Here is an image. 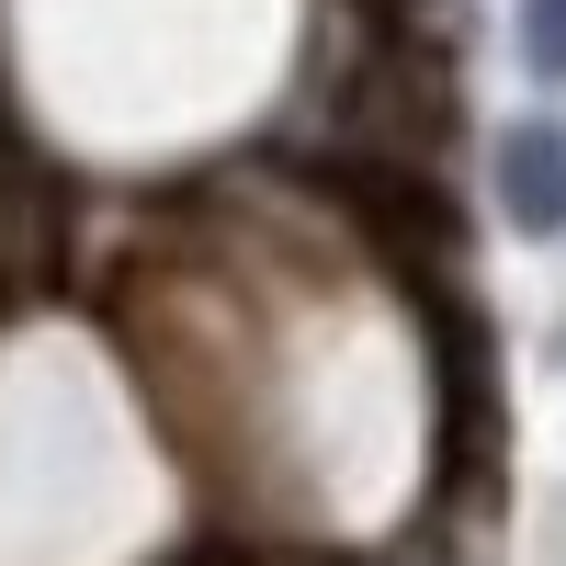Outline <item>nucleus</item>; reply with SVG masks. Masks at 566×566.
I'll list each match as a JSON object with an SVG mask.
<instances>
[{
	"instance_id": "f257e3e1",
	"label": "nucleus",
	"mask_w": 566,
	"mask_h": 566,
	"mask_svg": "<svg viewBox=\"0 0 566 566\" xmlns=\"http://www.w3.org/2000/svg\"><path fill=\"white\" fill-rule=\"evenodd\" d=\"M499 205H510V227L522 239H555L566 227V125H510L499 136Z\"/></svg>"
},
{
	"instance_id": "f03ea898",
	"label": "nucleus",
	"mask_w": 566,
	"mask_h": 566,
	"mask_svg": "<svg viewBox=\"0 0 566 566\" xmlns=\"http://www.w3.org/2000/svg\"><path fill=\"white\" fill-rule=\"evenodd\" d=\"M522 57L533 80H566V0H522Z\"/></svg>"
}]
</instances>
